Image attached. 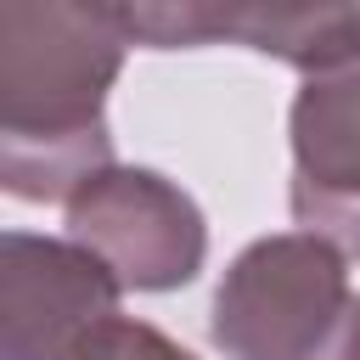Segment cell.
Masks as SVG:
<instances>
[{
	"mask_svg": "<svg viewBox=\"0 0 360 360\" xmlns=\"http://www.w3.org/2000/svg\"><path fill=\"white\" fill-rule=\"evenodd\" d=\"M129 45L112 6H0V186L11 197L68 202L112 169L107 90Z\"/></svg>",
	"mask_w": 360,
	"mask_h": 360,
	"instance_id": "cell-1",
	"label": "cell"
},
{
	"mask_svg": "<svg viewBox=\"0 0 360 360\" xmlns=\"http://www.w3.org/2000/svg\"><path fill=\"white\" fill-rule=\"evenodd\" d=\"M208 338L225 360H360L349 259L309 231L248 242L214 287Z\"/></svg>",
	"mask_w": 360,
	"mask_h": 360,
	"instance_id": "cell-2",
	"label": "cell"
},
{
	"mask_svg": "<svg viewBox=\"0 0 360 360\" xmlns=\"http://www.w3.org/2000/svg\"><path fill=\"white\" fill-rule=\"evenodd\" d=\"M68 242L90 248L124 292H174L208 259V219L169 174L112 163L68 197Z\"/></svg>",
	"mask_w": 360,
	"mask_h": 360,
	"instance_id": "cell-3",
	"label": "cell"
},
{
	"mask_svg": "<svg viewBox=\"0 0 360 360\" xmlns=\"http://www.w3.org/2000/svg\"><path fill=\"white\" fill-rule=\"evenodd\" d=\"M118 276L79 242L0 236V360H73V349L118 315Z\"/></svg>",
	"mask_w": 360,
	"mask_h": 360,
	"instance_id": "cell-4",
	"label": "cell"
},
{
	"mask_svg": "<svg viewBox=\"0 0 360 360\" xmlns=\"http://www.w3.org/2000/svg\"><path fill=\"white\" fill-rule=\"evenodd\" d=\"M292 141V219L360 259V56L321 68L298 84L287 112Z\"/></svg>",
	"mask_w": 360,
	"mask_h": 360,
	"instance_id": "cell-5",
	"label": "cell"
},
{
	"mask_svg": "<svg viewBox=\"0 0 360 360\" xmlns=\"http://www.w3.org/2000/svg\"><path fill=\"white\" fill-rule=\"evenodd\" d=\"M135 45L180 51L236 39L259 56L292 62L304 79L360 56V6H214V0H158L112 6Z\"/></svg>",
	"mask_w": 360,
	"mask_h": 360,
	"instance_id": "cell-6",
	"label": "cell"
},
{
	"mask_svg": "<svg viewBox=\"0 0 360 360\" xmlns=\"http://www.w3.org/2000/svg\"><path fill=\"white\" fill-rule=\"evenodd\" d=\"M73 360H197L191 349H180L169 332H158L152 321H135V315H112L101 321L79 349Z\"/></svg>",
	"mask_w": 360,
	"mask_h": 360,
	"instance_id": "cell-7",
	"label": "cell"
}]
</instances>
